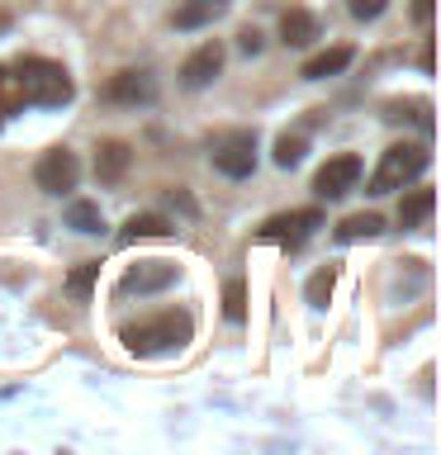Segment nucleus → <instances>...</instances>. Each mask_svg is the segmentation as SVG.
Returning <instances> with one entry per match:
<instances>
[{"label": "nucleus", "mask_w": 441, "mask_h": 455, "mask_svg": "<svg viewBox=\"0 0 441 455\" xmlns=\"http://www.w3.org/2000/svg\"><path fill=\"white\" fill-rule=\"evenodd\" d=\"M10 71H14V85H20V100H24V105L62 109V105H71V95H76V85H71L67 67H62V62H48V57H20Z\"/></svg>", "instance_id": "1"}, {"label": "nucleus", "mask_w": 441, "mask_h": 455, "mask_svg": "<svg viewBox=\"0 0 441 455\" xmlns=\"http://www.w3.org/2000/svg\"><path fill=\"white\" fill-rule=\"evenodd\" d=\"M190 337H195V318H190V313H176V308L156 313V318H142V323H128L124 332H119V341H124L133 355L180 351Z\"/></svg>", "instance_id": "2"}, {"label": "nucleus", "mask_w": 441, "mask_h": 455, "mask_svg": "<svg viewBox=\"0 0 441 455\" xmlns=\"http://www.w3.org/2000/svg\"><path fill=\"white\" fill-rule=\"evenodd\" d=\"M432 166V152L427 142H394V148L380 152V166L370 176V195H389V190H404Z\"/></svg>", "instance_id": "3"}, {"label": "nucleus", "mask_w": 441, "mask_h": 455, "mask_svg": "<svg viewBox=\"0 0 441 455\" xmlns=\"http://www.w3.org/2000/svg\"><path fill=\"white\" fill-rule=\"evenodd\" d=\"M209 162L228 180H247L256 171V133H252V128H228V133H219V138H213Z\"/></svg>", "instance_id": "4"}, {"label": "nucleus", "mask_w": 441, "mask_h": 455, "mask_svg": "<svg viewBox=\"0 0 441 455\" xmlns=\"http://www.w3.org/2000/svg\"><path fill=\"white\" fill-rule=\"evenodd\" d=\"M76 180H81V162H76V152H67V148H48L38 156V166H34V185L43 195H71L76 190Z\"/></svg>", "instance_id": "5"}, {"label": "nucleus", "mask_w": 441, "mask_h": 455, "mask_svg": "<svg viewBox=\"0 0 441 455\" xmlns=\"http://www.w3.org/2000/svg\"><path fill=\"white\" fill-rule=\"evenodd\" d=\"M323 228V209H290V213H276V219L261 223V237L266 242H280V247H304V242Z\"/></svg>", "instance_id": "6"}, {"label": "nucleus", "mask_w": 441, "mask_h": 455, "mask_svg": "<svg viewBox=\"0 0 441 455\" xmlns=\"http://www.w3.org/2000/svg\"><path fill=\"white\" fill-rule=\"evenodd\" d=\"M356 180H361V156L356 152H337L327 156V162L318 166V176H313V195L318 199H341L356 190Z\"/></svg>", "instance_id": "7"}, {"label": "nucleus", "mask_w": 441, "mask_h": 455, "mask_svg": "<svg viewBox=\"0 0 441 455\" xmlns=\"http://www.w3.org/2000/svg\"><path fill=\"white\" fill-rule=\"evenodd\" d=\"M223 57L228 52H223L219 38L199 43V48L180 62V85H185V91H204V85H213V81L223 76Z\"/></svg>", "instance_id": "8"}, {"label": "nucleus", "mask_w": 441, "mask_h": 455, "mask_svg": "<svg viewBox=\"0 0 441 455\" xmlns=\"http://www.w3.org/2000/svg\"><path fill=\"white\" fill-rule=\"evenodd\" d=\"M109 100V105H152L156 100V76L152 71H119V76H109V85L100 91Z\"/></svg>", "instance_id": "9"}, {"label": "nucleus", "mask_w": 441, "mask_h": 455, "mask_svg": "<svg viewBox=\"0 0 441 455\" xmlns=\"http://www.w3.org/2000/svg\"><path fill=\"white\" fill-rule=\"evenodd\" d=\"M166 284H176V266L171 261H138V266H128V275L119 280V294H156V290H166Z\"/></svg>", "instance_id": "10"}, {"label": "nucleus", "mask_w": 441, "mask_h": 455, "mask_svg": "<svg viewBox=\"0 0 441 455\" xmlns=\"http://www.w3.org/2000/svg\"><path fill=\"white\" fill-rule=\"evenodd\" d=\"M128 166H133V148H128V142L105 138V142L95 148V180H100V185H119V180L128 176Z\"/></svg>", "instance_id": "11"}, {"label": "nucleus", "mask_w": 441, "mask_h": 455, "mask_svg": "<svg viewBox=\"0 0 441 455\" xmlns=\"http://www.w3.org/2000/svg\"><path fill=\"white\" fill-rule=\"evenodd\" d=\"M228 0H180L176 14H171V24L180 28V34H195V28H209L213 20H223Z\"/></svg>", "instance_id": "12"}, {"label": "nucleus", "mask_w": 441, "mask_h": 455, "mask_svg": "<svg viewBox=\"0 0 441 455\" xmlns=\"http://www.w3.org/2000/svg\"><path fill=\"white\" fill-rule=\"evenodd\" d=\"M351 57H356L351 43H337V48H323L318 57H309L299 76H304V81H327V76H341V71L351 67Z\"/></svg>", "instance_id": "13"}, {"label": "nucleus", "mask_w": 441, "mask_h": 455, "mask_svg": "<svg viewBox=\"0 0 441 455\" xmlns=\"http://www.w3.org/2000/svg\"><path fill=\"white\" fill-rule=\"evenodd\" d=\"M318 38V14L313 10H285L280 14V43L285 48H309V43Z\"/></svg>", "instance_id": "14"}, {"label": "nucleus", "mask_w": 441, "mask_h": 455, "mask_svg": "<svg viewBox=\"0 0 441 455\" xmlns=\"http://www.w3.org/2000/svg\"><path fill=\"white\" fill-rule=\"evenodd\" d=\"M437 209V195L427 190V185H418L413 195H404V204H398V228L404 233H418V228H427V219H432Z\"/></svg>", "instance_id": "15"}, {"label": "nucleus", "mask_w": 441, "mask_h": 455, "mask_svg": "<svg viewBox=\"0 0 441 455\" xmlns=\"http://www.w3.org/2000/svg\"><path fill=\"white\" fill-rule=\"evenodd\" d=\"M171 233H176V223H171L166 213H133V219L124 223L119 242L128 247V242H142V237H171Z\"/></svg>", "instance_id": "16"}, {"label": "nucleus", "mask_w": 441, "mask_h": 455, "mask_svg": "<svg viewBox=\"0 0 441 455\" xmlns=\"http://www.w3.org/2000/svg\"><path fill=\"white\" fill-rule=\"evenodd\" d=\"M67 228L95 237V233H105V213H100L95 199H71V204H67Z\"/></svg>", "instance_id": "17"}, {"label": "nucleus", "mask_w": 441, "mask_h": 455, "mask_svg": "<svg viewBox=\"0 0 441 455\" xmlns=\"http://www.w3.org/2000/svg\"><path fill=\"white\" fill-rule=\"evenodd\" d=\"M384 233V219L380 213H351V219L337 223V242H370Z\"/></svg>", "instance_id": "18"}, {"label": "nucleus", "mask_w": 441, "mask_h": 455, "mask_svg": "<svg viewBox=\"0 0 441 455\" xmlns=\"http://www.w3.org/2000/svg\"><path fill=\"white\" fill-rule=\"evenodd\" d=\"M304 152H309V138L304 133H280L276 138V166L280 171H294L299 162H304Z\"/></svg>", "instance_id": "19"}, {"label": "nucleus", "mask_w": 441, "mask_h": 455, "mask_svg": "<svg viewBox=\"0 0 441 455\" xmlns=\"http://www.w3.org/2000/svg\"><path fill=\"white\" fill-rule=\"evenodd\" d=\"M333 284H337V266H323V270H313V280H309V304L313 308H327V299H333Z\"/></svg>", "instance_id": "20"}, {"label": "nucleus", "mask_w": 441, "mask_h": 455, "mask_svg": "<svg viewBox=\"0 0 441 455\" xmlns=\"http://www.w3.org/2000/svg\"><path fill=\"white\" fill-rule=\"evenodd\" d=\"M20 109H24V100H20V85H14V71L0 67V128H5V119Z\"/></svg>", "instance_id": "21"}, {"label": "nucleus", "mask_w": 441, "mask_h": 455, "mask_svg": "<svg viewBox=\"0 0 441 455\" xmlns=\"http://www.w3.org/2000/svg\"><path fill=\"white\" fill-rule=\"evenodd\" d=\"M223 318H228V323H242V318H247V284H242V280H228V284H223Z\"/></svg>", "instance_id": "22"}, {"label": "nucleus", "mask_w": 441, "mask_h": 455, "mask_svg": "<svg viewBox=\"0 0 441 455\" xmlns=\"http://www.w3.org/2000/svg\"><path fill=\"white\" fill-rule=\"evenodd\" d=\"M95 280H100V261H85V266H76V270H71V280H67V294H76V299H91Z\"/></svg>", "instance_id": "23"}, {"label": "nucleus", "mask_w": 441, "mask_h": 455, "mask_svg": "<svg viewBox=\"0 0 441 455\" xmlns=\"http://www.w3.org/2000/svg\"><path fill=\"white\" fill-rule=\"evenodd\" d=\"M384 10H389V0H347V14L361 20V24H375Z\"/></svg>", "instance_id": "24"}, {"label": "nucleus", "mask_w": 441, "mask_h": 455, "mask_svg": "<svg viewBox=\"0 0 441 455\" xmlns=\"http://www.w3.org/2000/svg\"><path fill=\"white\" fill-rule=\"evenodd\" d=\"M261 43H266V38H261V28H242V34H237V48L247 52V57L261 52Z\"/></svg>", "instance_id": "25"}, {"label": "nucleus", "mask_w": 441, "mask_h": 455, "mask_svg": "<svg viewBox=\"0 0 441 455\" xmlns=\"http://www.w3.org/2000/svg\"><path fill=\"white\" fill-rule=\"evenodd\" d=\"M413 20L418 28H432V0H413Z\"/></svg>", "instance_id": "26"}, {"label": "nucleus", "mask_w": 441, "mask_h": 455, "mask_svg": "<svg viewBox=\"0 0 441 455\" xmlns=\"http://www.w3.org/2000/svg\"><path fill=\"white\" fill-rule=\"evenodd\" d=\"M166 199H171V204H176L180 213H199V209H195V199H190V195H185V190H171Z\"/></svg>", "instance_id": "27"}, {"label": "nucleus", "mask_w": 441, "mask_h": 455, "mask_svg": "<svg viewBox=\"0 0 441 455\" xmlns=\"http://www.w3.org/2000/svg\"><path fill=\"white\" fill-rule=\"evenodd\" d=\"M5 28H10V10H0V34H5Z\"/></svg>", "instance_id": "28"}]
</instances>
